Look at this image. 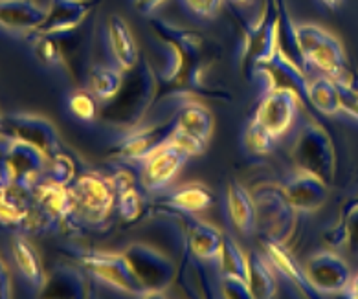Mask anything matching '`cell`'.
Wrapping results in <instances>:
<instances>
[{
	"mask_svg": "<svg viewBox=\"0 0 358 299\" xmlns=\"http://www.w3.org/2000/svg\"><path fill=\"white\" fill-rule=\"evenodd\" d=\"M157 70L151 63H138L133 70L125 72L120 92L110 101L103 103L101 116L110 125L122 129H133L145 119L158 94Z\"/></svg>",
	"mask_w": 358,
	"mask_h": 299,
	"instance_id": "cell-1",
	"label": "cell"
},
{
	"mask_svg": "<svg viewBox=\"0 0 358 299\" xmlns=\"http://www.w3.org/2000/svg\"><path fill=\"white\" fill-rule=\"evenodd\" d=\"M281 46L280 0H265L263 10L243 31L239 63L248 72L268 61Z\"/></svg>",
	"mask_w": 358,
	"mask_h": 299,
	"instance_id": "cell-4",
	"label": "cell"
},
{
	"mask_svg": "<svg viewBox=\"0 0 358 299\" xmlns=\"http://www.w3.org/2000/svg\"><path fill=\"white\" fill-rule=\"evenodd\" d=\"M213 114L210 108L195 98H187V94L182 98L175 110V125L178 131L189 134V136L201 140L202 143H208L213 133Z\"/></svg>",
	"mask_w": 358,
	"mask_h": 299,
	"instance_id": "cell-24",
	"label": "cell"
},
{
	"mask_svg": "<svg viewBox=\"0 0 358 299\" xmlns=\"http://www.w3.org/2000/svg\"><path fill=\"white\" fill-rule=\"evenodd\" d=\"M252 195L257 207V231L265 240L287 245L294 231L298 210L292 206L285 187L266 182L255 187Z\"/></svg>",
	"mask_w": 358,
	"mask_h": 299,
	"instance_id": "cell-5",
	"label": "cell"
},
{
	"mask_svg": "<svg viewBox=\"0 0 358 299\" xmlns=\"http://www.w3.org/2000/svg\"><path fill=\"white\" fill-rule=\"evenodd\" d=\"M107 43L110 55H113L114 64L123 72L133 70L140 63V54H138V45L134 39L133 31L125 22V19L120 15L108 17L107 22Z\"/></svg>",
	"mask_w": 358,
	"mask_h": 299,
	"instance_id": "cell-22",
	"label": "cell"
},
{
	"mask_svg": "<svg viewBox=\"0 0 358 299\" xmlns=\"http://www.w3.org/2000/svg\"><path fill=\"white\" fill-rule=\"evenodd\" d=\"M50 156L37 145L2 134V175L0 184H19L34 191L46 175Z\"/></svg>",
	"mask_w": 358,
	"mask_h": 299,
	"instance_id": "cell-6",
	"label": "cell"
},
{
	"mask_svg": "<svg viewBox=\"0 0 358 299\" xmlns=\"http://www.w3.org/2000/svg\"><path fill=\"white\" fill-rule=\"evenodd\" d=\"M187 154L178 149L171 140H167L164 145L152 151L151 154L140 162V175L138 182L143 191L160 193L166 191L171 186V182L177 178L180 169L186 166Z\"/></svg>",
	"mask_w": 358,
	"mask_h": 299,
	"instance_id": "cell-11",
	"label": "cell"
},
{
	"mask_svg": "<svg viewBox=\"0 0 358 299\" xmlns=\"http://www.w3.org/2000/svg\"><path fill=\"white\" fill-rule=\"evenodd\" d=\"M87 270L70 265L55 266L46 275L45 286L39 290L41 298L50 299H85L90 296V281Z\"/></svg>",
	"mask_w": 358,
	"mask_h": 299,
	"instance_id": "cell-18",
	"label": "cell"
},
{
	"mask_svg": "<svg viewBox=\"0 0 358 299\" xmlns=\"http://www.w3.org/2000/svg\"><path fill=\"white\" fill-rule=\"evenodd\" d=\"M217 272H219V279L221 277H241V279L250 283L252 261L246 257L245 251L241 250L236 240L226 239L224 237L221 257L217 261Z\"/></svg>",
	"mask_w": 358,
	"mask_h": 299,
	"instance_id": "cell-33",
	"label": "cell"
},
{
	"mask_svg": "<svg viewBox=\"0 0 358 299\" xmlns=\"http://www.w3.org/2000/svg\"><path fill=\"white\" fill-rule=\"evenodd\" d=\"M257 81H259L263 92L274 89H292L307 99V87H309V79L305 75V68L294 57H290L280 46L268 61L257 64L250 72Z\"/></svg>",
	"mask_w": 358,
	"mask_h": 299,
	"instance_id": "cell-12",
	"label": "cell"
},
{
	"mask_svg": "<svg viewBox=\"0 0 358 299\" xmlns=\"http://www.w3.org/2000/svg\"><path fill=\"white\" fill-rule=\"evenodd\" d=\"M285 191L298 213H314L324 206L329 195V184L318 175L305 169H296L287 182Z\"/></svg>",
	"mask_w": 358,
	"mask_h": 299,
	"instance_id": "cell-16",
	"label": "cell"
},
{
	"mask_svg": "<svg viewBox=\"0 0 358 299\" xmlns=\"http://www.w3.org/2000/svg\"><path fill=\"white\" fill-rule=\"evenodd\" d=\"M69 255H72L79 265L89 272L90 277H94L107 289L118 290V292L129 296H136V298H143V294H145L134 270L129 265L125 254L70 248Z\"/></svg>",
	"mask_w": 358,
	"mask_h": 299,
	"instance_id": "cell-7",
	"label": "cell"
},
{
	"mask_svg": "<svg viewBox=\"0 0 358 299\" xmlns=\"http://www.w3.org/2000/svg\"><path fill=\"white\" fill-rule=\"evenodd\" d=\"M307 101L325 116H334L343 110L338 83H336V79L329 78V75L320 74L318 78L309 81Z\"/></svg>",
	"mask_w": 358,
	"mask_h": 299,
	"instance_id": "cell-29",
	"label": "cell"
},
{
	"mask_svg": "<svg viewBox=\"0 0 358 299\" xmlns=\"http://www.w3.org/2000/svg\"><path fill=\"white\" fill-rule=\"evenodd\" d=\"M11 274L10 270H8V265H6V261H2V277H0V281H2V298H10L11 296Z\"/></svg>",
	"mask_w": 358,
	"mask_h": 299,
	"instance_id": "cell-46",
	"label": "cell"
},
{
	"mask_svg": "<svg viewBox=\"0 0 358 299\" xmlns=\"http://www.w3.org/2000/svg\"><path fill=\"white\" fill-rule=\"evenodd\" d=\"M46 19V8L35 0H0L2 28L13 34H35Z\"/></svg>",
	"mask_w": 358,
	"mask_h": 299,
	"instance_id": "cell-21",
	"label": "cell"
},
{
	"mask_svg": "<svg viewBox=\"0 0 358 299\" xmlns=\"http://www.w3.org/2000/svg\"><path fill=\"white\" fill-rule=\"evenodd\" d=\"M46 180H52L61 186H72L76 178V163L69 154L57 152L54 156L50 158L48 169L45 175Z\"/></svg>",
	"mask_w": 358,
	"mask_h": 299,
	"instance_id": "cell-38",
	"label": "cell"
},
{
	"mask_svg": "<svg viewBox=\"0 0 358 299\" xmlns=\"http://www.w3.org/2000/svg\"><path fill=\"white\" fill-rule=\"evenodd\" d=\"M184 226H186L187 251L196 259L210 263L217 268V261L221 257L222 246H224V237L221 231L193 213L184 215Z\"/></svg>",
	"mask_w": 358,
	"mask_h": 299,
	"instance_id": "cell-17",
	"label": "cell"
},
{
	"mask_svg": "<svg viewBox=\"0 0 358 299\" xmlns=\"http://www.w3.org/2000/svg\"><path fill=\"white\" fill-rule=\"evenodd\" d=\"M34 52L37 59L50 68H59L64 66V54L61 45L55 39V35H39L34 34Z\"/></svg>",
	"mask_w": 358,
	"mask_h": 299,
	"instance_id": "cell-36",
	"label": "cell"
},
{
	"mask_svg": "<svg viewBox=\"0 0 358 299\" xmlns=\"http://www.w3.org/2000/svg\"><path fill=\"white\" fill-rule=\"evenodd\" d=\"M336 83H338L340 94H342V112L358 122V75L348 72L345 75L336 79Z\"/></svg>",
	"mask_w": 358,
	"mask_h": 299,
	"instance_id": "cell-41",
	"label": "cell"
},
{
	"mask_svg": "<svg viewBox=\"0 0 358 299\" xmlns=\"http://www.w3.org/2000/svg\"><path fill=\"white\" fill-rule=\"evenodd\" d=\"M252 261V292L257 299H272L280 289V277L266 255L254 254Z\"/></svg>",
	"mask_w": 358,
	"mask_h": 299,
	"instance_id": "cell-34",
	"label": "cell"
},
{
	"mask_svg": "<svg viewBox=\"0 0 358 299\" xmlns=\"http://www.w3.org/2000/svg\"><path fill=\"white\" fill-rule=\"evenodd\" d=\"M138 186L140 184H134V186L123 189V191L118 193V198H116L118 215L125 222H136L143 213V198L138 191Z\"/></svg>",
	"mask_w": 358,
	"mask_h": 299,
	"instance_id": "cell-37",
	"label": "cell"
},
{
	"mask_svg": "<svg viewBox=\"0 0 358 299\" xmlns=\"http://www.w3.org/2000/svg\"><path fill=\"white\" fill-rule=\"evenodd\" d=\"M152 30L157 31L160 39L171 41L173 45H177L184 52L189 64L201 61L202 37L196 31L186 30V28H180V26L171 24V22H167V20L162 19L152 20Z\"/></svg>",
	"mask_w": 358,
	"mask_h": 299,
	"instance_id": "cell-30",
	"label": "cell"
},
{
	"mask_svg": "<svg viewBox=\"0 0 358 299\" xmlns=\"http://www.w3.org/2000/svg\"><path fill=\"white\" fill-rule=\"evenodd\" d=\"M265 255L268 257V261L272 263L275 272H278V277L281 281H285L289 286H292L299 298H320V294L316 292L313 283H310L305 268H301L298 261L289 251L285 250V245L266 240Z\"/></svg>",
	"mask_w": 358,
	"mask_h": 299,
	"instance_id": "cell-19",
	"label": "cell"
},
{
	"mask_svg": "<svg viewBox=\"0 0 358 299\" xmlns=\"http://www.w3.org/2000/svg\"><path fill=\"white\" fill-rule=\"evenodd\" d=\"M303 101L305 99L292 89L266 90L261 96L252 119L278 140L285 133H289Z\"/></svg>",
	"mask_w": 358,
	"mask_h": 299,
	"instance_id": "cell-10",
	"label": "cell"
},
{
	"mask_svg": "<svg viewBox=\"0 0 358 299\" xmlns=\"http://www.w3.org/2000/svg\"><path fill=\"white\" fill-rule=\"evenodd\" d=\"M143 286V298L160 296L177 281V265L171 255L145 242H133L123 251Z\"/></svg>",
	"mask_w": 358,
	"mask_h": 299,
	"instance_id": "cell-8",
	"label": "cell"
},
{
	"mask_svg": "<svg viewBox=\"0 0 358 299\" xmlns=\"http://www.w3.org/2000/svg\"><path fill=\"white\" fill-rule=\"evenodd\" d=\"M169 140H171L178 149H182V151L186 152L187 156H196V154H201V152L204 151V147H206V143H202L201 140H196V138L189 136V134L182 133L177 127H175V131H173Z\"/></svg>",
	"mask_w": 358,
	"mask_h": 299,
	"instance_id": "cell-43",
	"label": "cell"
},
{
	"mask_svg": "<svg viewBox=\"0 0 358 299\" xmlns=\"http://www.w3.org/2000/svg\"><path fill=\"white\" fill-rule=\"evenodd\" d=\"M157 57L158 63L152 64V66L157 70L160 83L171 85L184 81V75H186L187 66H189V61H187L184 52L177 45H173L171 41L160 39L158 37Z\"/></svg>",
	"mask_w": 358,
	"mask_h": 299,
	"instance_id": "cell-26",
	"label": "cell"
},
{
	"mask_svg": "<svg viewBox=\"0 0 358 299\" xmlns=\"http://www.w3.org/2000/svg\"><path fill=\"white\" fill-rule=\"evenodd\" d=\"M221 296L228 299H254V292L248 281L241 277H221L219 279Z\"/></svg>",
	"mask_w": 358,
	"mask_h": 299,
	"instance_id": "cell-42",
	"label": "cell"
},
{
	"mask_svg": "<svg viewBox=\"0 0 358 299\" xmlns=\"http://www.w3.org/2000/svg\"><path fill=\"white\" fill-rule=\"evenodd\" d=\"M90 0H50L46 19L35 34L64 35L74 31L90 11Z\"/></svg>",
	"mask_w": 358,
	"mask_h": 299,
	"instance_id": "cell-20",
	"label": "cell"
},
{
	"mask_svg": "<svg viewBox=\"0 0 358 299\" xmlns=\"http://www.w3.org/2000/svg\"><path fill=\"white\" fill-rule=\"evenodd\" d=\"M325 239H327L329 245H348L351 250L358 251V196L345 204L342 215H340V221L325 235Z\"/></svg>",
	"mask_w": 358,
	"mask_h": 299,
	"instance_id": "cell-35",
	"label": "cell"
},
{
	"mask_svg": "<svg viewBox=\"0 0 358 299\" xmlns=\"http://www.w3.org/2000/svg\"><path fill=\"white\" fill-rule=\"evenodd\" d=\"M34 202L41 210H45L48 215L63 224V228L69 224L76 215L74 198H72V191L69 186H61L52 180H43L35 186L34 189Z\"/></svg>",
	"mask_w": 358,
	"mask_h": 299,
	"instance_id": "cell-23",
	"label": "cell"
},
{
	"mask_svg": "<svg viewBox=\"0 0 358 299\" xmlns=\"http://www.w3.org/2000/svg\"><path fill=\"white\" fill-rule=\"evenodd\" d=\"M70 191L74 198L76 215L92 224L103 222L113 213L118 198L113 180L94 171L76 178L74 184L70 186Z\"/></svg>",
	"mask_w": 358,
	"mask_h": 299,
	"instance_id": "cell-9",
	"label": "cell"
},
{
	"mask_svg": "<svg viewBox=\"0 0 358 299\" xmlns=\"http://www.w3.org/2000/svg\"><path fill=\"white\" fill-rule=\"evenodd\" d=\"M2 134L30 142L48 154L50 158L61 149L59 134L54 123L43 116L28 112H8L2 116Z\"/></svg>",
	"mask_w": 358,
	"mask_h": 299,
	"instance_id": "cell-14",
	"label": "cell"
},
{
	"mask_svg": "<svg viewBox=\"0 0 358 299\" xmlns=\"http://www.w3.org/2000/svg\"><path fill=\"white\" fill-rule=\"evenodd\" d=\"M343 294L351 299H358V274L351 277V281H349V284H348V289H345V292H343Z\"/></svg>",
	"mask_w": 358,
	"mask_h": 299,
	"instance_id": "cell-47",
	"label": "cell"
},
{
	"mask_svg": "<svg viewBox=\"0 0 358 299\" xmlns=\"http://www.w3.org/2000/svg\"><path fill=\"white\" fill-rule=\"evenodd\" d=\"M296 46L303 68L338 79L349 72L343 46L331 31L313 22L294 26Z\"/></svg>",
	"mask_w": 358,
	"mask_h": 299,
	"instance_id": "cell-2",
	"label": "cell"
},
{
	"mask_svg": "<svg viewBox=\"0 0 358 299\" xmlns=\"http://www.w3.org/2000/svg\"><path fill=\"white\" fill-rule=\"evenodd\" d=\"M164 2L166 0H134V6L142 15H152L158 6L164 4Z\"/></svg>",
	"mask_w": 358,
	"mask_h": 299,
	"instance_id": "cell-45",
	"label": "cell"
},
{
	"mask_svg": "<svg viewBox=\"0 0 358 299\" xmlns=\"http://www.w3.org/2000/svg\"><path fill=\"white\" fill-rule=\"evenodd\" d=\"M164 204L178 211H184V213L199 215V213L206 211L213 204V195H211L208 187L201 186V184H187V186L173 189L166 196Z\"/></svg>",
	"mask_w": 358,
	"mask_h": 299,
	"instance_id": "cell-31",
	"label": "cell"
},
{
	"mask_svg": "<svg viewBox=\"0 0 358 299\" xmlns=\"http://www.w3.org/2000/svg\"><path fill=\"white\" fill-rule=\"evenodd\" d=\"M69 108L81 122H92L98 116V99L90 90H76L70 94Z\"/></svg>",
	"mask_w": 358,
	"mask_h": 299,
	"instance_id": "cell-39",
	"label": "cell"
},
{
	"mask_svg": "<svg viewBox=\"0 0 358 299\" xmlns=\"http://www.w3.org/2000/svg\"><path fill=\"white\" fill-rule=\"evenodd\" d=\"M230 2H234V4H239V6H250L254 0H230Z\"/></svg>",
	"mask_w": 358,
	"mask_h": 299,
	"instance_id": "cell-48",
	"label": "cell"
},
{
	"mask_svg": "<svg viewBox=\"0 0 358 299\" xmlns=\"http://www.w3.org/2000/svg\"><path fill=\"white\" fill-rule=\"evenodd\" d=\"M11 257H13V263H15L20 275L34 289L41 290L45 286L46 275L39 263V255H37L34 246L30 245V240L26 239L24 235H20V233L11 239Z\"/></svg>",
	"mask_w": 358,
	"mask_h": 299,
	"instance_id": "cell-28",
	"label": "cell"
},
{
	"mask_svg": "<svg viewBox=\"0 0 358 299\" xmlns=\"http://www.w3.org/2000/svg\"><path fill=\"white\" fill-rule=\"evenodd\" d=\"M34 206V191L11 184V186L0 187V213H2V222L10 226H20L30 215V210Z\"/></svg>",
	"mask_w": 358,
	"mask_h": 299,
	"instance_id": "cell-27",
	"label": "cell"
},
{
	"mask_svg": "<svg viewBox=\"0 0 358 299\" xmlns=\"http://www.w3.org/2000/svg\"><path fill=\"white\" fill-rule=\"evenodd\" d=\"M175 112H171L166 118H160L152 123H140L136 127L129 129L127 134L123 136L120 145L116 147V154L125 160H136L142 162L143 158L157 151L160 145L171 138L175 131Z\"/></svg>",
	"mask_w": 358,
	"mask_h": 299,
	"instance_id": "cell-13",
	"label": "cell"
},
{
	"mask_svg": "<svg viewBox=\"0 0 358 299\" xmlns=\"http://www.w3.org/2000/svg\"><path fill=\"white\" fill-rule=\"evenodd\" d=\"M275 138L261 127L259 123H255L254 119L246 123L245 129V143L248 151L254 152V154H268L274 147Z\"/></svg>",
	"mask_w": 358,
	"mask_h": 299,
	"instance_id": "cell-40",
	"label": "cell"
},
{
	"mask_svg": "<svg viewBox=\"0 0 358 299\" xmlns=\"http://www.w3.org/2000/svg\"><path fill=\"white\" fill-rule=\"evenodd\" d=\"M125 72L118 66H105L96 64L89 72V90L99 103H107L120 92L123 85Z\"/></svg>",
	"mask_w": 358,
	"mask_h": 299,
	"instance_id": "cell-32",
	"label": "cell"
},
{
	"mask_svg": "<svg viewBox=\"0 0 358 299\" xmlns=\"http://www.w3.org/2000/svg\"><path fill=\"white\" fill-rule=\"evenodd\" d=\"M305 272L320 296L345 292L353 277L348 263L334 251H318L310 255L305 263Z\"/></svg>",
	"mask_w": 358,
	"mask_h": 299,
	"instance_id": "cell-15",
	"label": "cell"
},
{
	"mask_svg": "<svg viewBox=\"0 0 358 299\" xmlns=\"http://www.w3.org/2000/svg\"><path fill=\"white\" fill-rule=\"evenodd\" d=\"M182 2L195 15L202 17V19H211L213 15H217V11L221 10L224 0H182Z\"/></svg>",
	"mask_w": 358,
	"mask_h": 299,
	"instance_id": "cell-44",
	"label": "cell"
},
{
	"mask_svg": "<svg viewBox=\"0 0 358 299\" xmlns=\"http://www.w3.org/2000/svg\"><path fill=\"white\" fill-rule=\"evenodd\" d=\"M290 158L296 169H305L324 178L327 184L336 175V149L333 138L318 122L307 118L301 122L294 136Z\"/></svg>",
	"mask_w": 358,
	"mask_h": 299,
	"instance_id": "cell-3",
	"label": "cell"
},
{
	"mask_svg": "<svg viewBox=\"0 0 358 299\" xmlns=\"http://www.w3.org/2000/svg\"><path fill=\"white\" fill-rule=\"evenodd\" d=\"M340 0H324V4H327L329 8H336Z\"/></svg>",
	"mask_w": 358,
	"mask_h": 299,
	"instance_id": "cell-49",
	"label": "cell"
},
{
	"mask_svg": "<svg viewBox=\"0 0 358 299\" xmlns=\"http://www.w3.org/2000/svg\"><path fill=\"white\" fill-rule=\"evenodd\" d=\"M228 215L239 233L250 237L257 231V207L252 191H248L239 182H231L226 195Z\"/></svg>",
	"mask_w": 358,
	"mask_h": 299,
	"instance_id": "cell-25",
	"label": "cell"
}]
</instances>
